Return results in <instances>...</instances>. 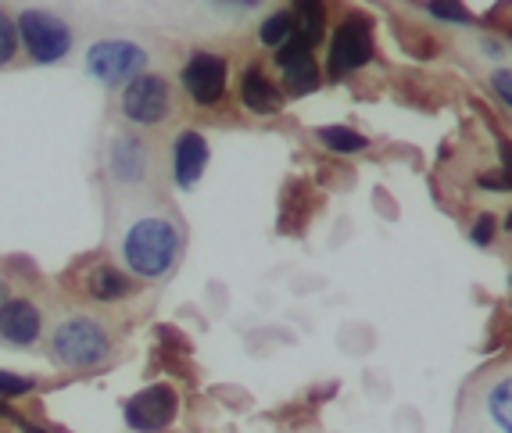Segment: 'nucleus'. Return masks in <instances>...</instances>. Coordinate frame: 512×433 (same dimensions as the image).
Wrapping results in <instances>:
<instances>
[{"instance_id": "1", "label": "nucleus", "mask_w": 512, "mask_h": 433, "mask_svg": "<svg viewBox=\"0 0 512 433\" xmlns=\"http://www.w3.org/2000/svg\"><path fill=\"white\" fill-rule=\"evenodd\" d=\"M122 255L137 276L154 280V276L169 272L180 255V233L169 219H137L122 240Z\"/></svg>"}, {"instance_id": "2", "label": "nucleus", "mask_w": 512, "mask_h": 433, "mask_svg": "<svg viewBox=\"0 0 512 433\" xmlns=\"http://www.w3.org/2000/svg\"><path fill=\"white\" fill-rule=\"evenodd\" d=\"M51 348L65 366L86 369V366H97V362L108 358L111 340H108V333H104L101 323L76 315V319H65V323L54 326Z\"/></svg>"}, {"instance_id": "3", "label": "nucleus", "mask_w": 512, "mask_h": 433, "mask_svg": "<svg viewBox=\"0 0 512 433\" xmlns=\"http://www.w3.org/2000/svg\"><path fill=\"white\" fill-rule=\"evenodd\" d=\"M18 33H22V43L33 61L40 65H51V61H61L72 51V33L61 18L47 15V11H26L18 18Z\"/></svg>"}, {"instance_id": "4", "label": "nucleus", "mask_w": 512, "mask_h": 433, "mask_svg": "<svg viewBox=\"0 0 512 433\" xmlns=\"http://www.w3.org/2000/svg\"><path fill=\"white\" fill-rule=\"evenodd\" d=\"M147 54L137 43L129 40H101L86 51V68L94 72V79L101 83H122V79H137V72L144 68Z\"/></svg>"}, {"instance_id": "5", "label": "nucleus", "mask_w": 512, "mask_h": 433, "mask_svg": "<svg viewBox=\"0 0 512 433\" xmlns=\"http://www.w3.org/2000/svg\"><path fill=\"white\" fill-rule=\"evenodd\" d=\"M122 111L137 126H158L169 115V83L162 76H137L122 90Z\"/></svg>"}, {"instance_id": "6", "label": "nucleus", "mask_w": 512, "mask_h": 433, "mask_svg": "<svg viewBox=\"0 0 512 433\" xmlns=\"http://www.w3.org/2000/svg\"><path fill=\"white\" fill-rule=\"evenodd\" d=\"M373 58V33L362 18H348L330 43V76H348Z\"/></svg>"}, {"instance_id": "7", "label": "nucleus", "mask_w": 512, "mask_h": 433, "mask_svg": "<svg viewBox=\"0 0 512 433\" xmlns=\"http://www.w3.org/2000/svg\"><path fill=\"white\" fill-rule=\"evenodd\" d=\"M172 416H176V394H172L165 383L147 387V391H140L137 398L126 401V423L140 433L165 430V426L172 423Z\"/></svg>"}, {"instance_id": "8", "label": "nucleus", "mask_w": 512, "mask_h": 433, "mask_svg": "<svg viewBox=\"0 0 512 433\" xmlns=\"http://www.w3.org/2000/svg\"><path fill=\"white\" fill-rule=\"evenodd\" d=\"M183 86L197 104H215L226 90V61L215 54H194L183 68Z\"/></svg>"}, {"instance_id": "9", "label": "nucleus", "mask_w": 512, "mask_h": 433, "mask_svg": "<svg viewBox=\"0 0 512 433\" xmlns=\"http://www.w3.org/2000/svg\"><path fill=\"white\" fill-rule=\"evenodd\" d=\"M208 165V144L205 136L197 133V129H187V133L176 136V147H172V176L180 187H194L201 172Z\"/></svg>"}, {"instance_id": "10", "label": "nucleus", "mask_w": 512, "mask_h": 433, "mask_svg": "<svg viewBox=\"0 0 512 433\" xmlns=\"http://www.w3.org/2000/svg\"><path fill=\"white\" fill-rule=\"evenodd\" d=\"M0 337H8L11 344H33L40 337V308L33 301L8 298L0 305Z\"/></svg>"}, {"instance_id": "11", "label": "nucleus", "mask_w": 512, "mask_h": 433, "mask_svg": "<svg viewBox=\"0 0 512 433\" xmlns=\"http://www.w3.org/2000/svg\"><path fill=\"white\" fill-rule=\"evenodd\" d=\"M240 101H244V108L255 111V115H280L283 111V94L262 76V72H258V68H248V72H244Z\"/></svg>"}, {"instance_id": "12", "label": "nucleus", "mask_w": 512, "mask_h": 433, "mask_svg": "<svg viewBox=\"0 0 512 433\" xmlns=\"http://www.w3.org/2000/svg\"><path fill=\"white\" fill-rule=\"evenodd\" d=\"M323 29H326V11L319 4H298L291 11V40L305 51H312L319 40H323Z\"/></svg>"}, {"instance_id": "13", "label": "nucleus", "mask_w": 512, "mask_h": 433, "mask_svg": "<svg viewBox=\"0 0 512 433\" xmlns=\"http://www.w3.org/2000/svg\"><path fill=\"white\" fill-rule=\"evenodd\" d=\"M111 165H115V176L133 183V179L144 176V165H147L144 147H140L133 136H119L115 147H111Z\"/></svg>"}, {"instance_id": "14", "label": "nucleus", "mask_w": 512, "mask_h": 433, "mask_svg": "<svg viewBox=\"0 0 512 433\" xmlns=\"http://www.w3.org/2000/svg\"><path fill=\"white\" fill-rule=\"evenodd\" d=\"M283 86H287V94L301 97V94H312L319 86V65L312 54L305 58H294L291 65H283Z\"/></svg>"}, {"instance_id": "15", "label": "nucleus", "mask_w": 512, "mask_h": 433, "mask_svg": "<svg viewBox=\"0 0 512 433\" xmlns=\"http://www.w3.org/2000/svg\"><path fill=\"white\" fill-rule=\"evenodd\" d=\"M487 412H491V419L498 423V430L512 433V376H505V380H498L495 387H491V394H487Z\"/></svg>"}, {"instance_id": "16", "label": "nucleus", "mask_w": 512, "mask_h": 433, "mask_svg": "<svg viewBox=\"0 0 512 433\" xmlns=\"http://www.w3.org/2000/svg\"><path fill=\"white\" fill-rule=\"evenodd\" d=\"M319 140H323L330 151H341V154H355L369 147V136L355 133V129H348V126H323L319 129Z\"/></svg>"}, {"instance_id": "17", "label": "nucleus", "mask_w": 512, "mask_h": 433, "mask_svg": "<svg viewBox=\"0 0 512 433\" xmlns=\"http://www.w3.org/2000/svg\"><path fill=\"white\" fill-rule=\"evenodd\" d=\"M90 294L101 301H115V298H122V294H129V283L122 280V272L97 269L94 276H90Z\"/></svg>"}, {"instance_id": "18", "label": "nucleus", "mask_w": 512, "mask_h": 433, "mask_svg": "<svg viewBox=\"0 0 512 433\" xmlns=\"http://www.w3.org/2000/svg\"><path fill=\"white\" fill-rule=\"evenodd\" d=\"M258 40L265 43V47H276L280 51L283 43L291 40V11H276V15H269L258 26Z\"/></svg>"}, {"instance_id": "19", "label": "nucleus", "mask_w": 512, "mask_h": 433, "mask_svg": "<svg viewBox=\"0 0 512 433\" xmlns=\"http://www.w3.org/2000/svg\"><path fill=\"white\" fill-rule=\"evenodd\" d=\"M427 15L441 18V22H452V26H466L470 22V11L462 4H427Z\"/></svg>"}, {"instance_id": "20", "label": "nucleus", "mask_w": 512, "mask_h": 433, "mask_svg": "<svg viewBox=\"0 0 512 433\" xmlns=\"http://www.w3.org/2000/svg\"><path fill=\"white\" fill-rule=\"evenodd\" d=\"M33 383L26 376H15V373H0V398H18V394H29Z\"/></svg>"}, {"instance_id": "21", "label": "nucleus", "mask_w": 512, "mask_h": 433, "mask_svg": "<svg viewBox=\"0 0 512 433\" xmlns=\"http://www.w3.org/2000/svg\"><path fill=\"white\" fill-rule=\"evenodd\" d=\"M11 58H15V26L0 15V65H8Z\"/></svg>"}, {"instance_id": "22", "label": "nucleus", "mask_w": 512, "mask_h": 433, "mask_svg": "<svg viewBox=\"0 0 512 433\" xmlns=\"http://www.w3.org/2000/svg\"><path fill=\"white\" fill-rule=\"evenodd\" d=\"M491 86H495V94L502 97V101L512 108V72H509V68H502V72H495V76H491Z\"/></svg>"}, {"instance_id": "23", "label": "nucleus", "mask_w": 512, "mask_h": 433, "mask_svg": "<svg viewBox=\"0 0 512 433\" xmlns=\"http://www.w3.org/2000/svg\"><path fill=\"white\" fill-rule=\"evenodd\" d=\"M491 233H495V219H491V215H484V219L477 222V226H473V244H491Z\"/></svg>"}, {"instance_id": "24", "label": "nucleus", "mask_w": 512, "mask_h": 433, "mask_svg": "<svg viewBox=\"0 0 512 433\" xmlns=\"http://www.w3.org/2000/svg\"><path fill=\"white\" fill-rule=\"evenodd\" d=\"M498 154H502L505 179H512V144H509V140H498Z\"/></svg>"}, {"instance_id": "25", "label": "nucleus", "mask_w": 512, "mask_h": 433, "mask_svg": "<svg viewBox=\"0 0 512 433\" xmlns=\"http://www.w3.org/2000/svg\"><path fill=\"white\" fill-rule=\"evenodd\" d=\"M0 419H11V423H18V426H22V419H18L15 412H8V405H0Z\"/></svg>"}, {"instance_id": "26", "label": "nucleus", "mask_w": 512, "mask_h": 433, "mask_svg": "<svg viewBox=\"0 0 512 433\" xmlns=\"http://www.w3.org/2000/svg\"><path fill=\"white\" fill-rule=\"evenodd\" d=\"M22 430L26 433H47V430H36V426H29V423H22Z\"/></svg>"}]
</instances>
